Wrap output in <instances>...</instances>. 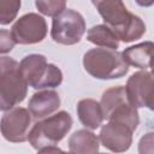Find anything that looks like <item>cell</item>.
<instances>
[{
	"mask_svg": "<svg viewBox=\"0 0 154 154\" xmlns=\"http://www.w3.org/2000/svg\"><path fill=\"white\" fill-rule=\"evenodd\" d=\"M94 6L119 41L129 43L144 35V22L135 13H131L123 0H99Z\"/></svg>",
	"mask_w": 154,
	"mask_h": 154,
	"instance_id": "6da1fadb",
	"label": "cell"
},
{
	"mask_svg": "<svg viewBox=\"0 0 154 154\" xmlns=\"http://www.w3.org/2000/svg\"><path fill=\"white\" fill-rule=\"evenodd\" d=\"M72 124V117L67 112L60 111L36 122L28 134V141L32 148L41 153L47 147L57 146L70 131Z\"/></svg>",
	"mask_w": 154,
	"mask_h": 154,
	"instance_id": "7a4b0ae2",
	"label": "cell"
},
{
	"mask_svg": "<svg viewBox=\"0 0 154 154\" xmlns=\"http://www.w3.org/2000/svg\"><path fill=\"white\" fill-rule=\"evenodd\" d=\"M84 70L97 79H116L125 76L129 65L122 53L111 48H93L83 57Z\"/></svg>",
	"mask_w": 154,
	"mask_h": 154,
	"instance_id": "3957f363",
	"label": "cell"
},
{
	"mask_svg": "<svg viewBox=\"0 0 154 154\" xmlns=\"http://www.w3.org/2000/svg\"><path fill=\"white\" fill-rule=\"evenodd\" d=\"M28 94V84L19 72V64L10 57H0V111L20 103Z\"/></svg>",
	"mask_w": 154,
	"mask_h": 154,
	"instance_id": "277c9868",
	"label": "cell"
},
{
	"mask_svg": "<svg viewBox=\"0 0 154 154\" xmlns=\"http://www.w3.org/2000/svg\"><path fill=\"white\" fill-rule=\"evenodd\" d=\"M19 72L28 87L34 89L55 88L63 82V72L54 64H48L42 54H29L19 63Z\"/></svg>",
	"mask_w": 154,
	"mask_h": 154,
	"instance_id": "5b68a950",
	"label": "cell"
},
{
	"mask_svg": "<svg viewBox=\"0 0 154 154\" xmlns=\"http://www.w3.org/2000/svg\"><path fill=\"white\" fill-rule=\"evenodd\" d=\"M103 119L126 124L131 130H136L140 123L137 108L134 107L126 96L125 87L117 85L103 91L100 101Z\"/></svg>",
	"mask_w": 154,
	"mask_h": 154,
	"instance_id": "8992f818",
	"label": "cell"
},
{
	"mask_svg": "<svg viewBox=\"0 0 154 154\" xmlns=\"http://www.w3.org/2000/svg\"><path fill=\"white\" fill-rule=\"evenodd\" d=\"M85 32V20L83 16L71 8H65L53 17L51 36L54 42L72 46L81 41Z\"/></svg>",
	"mask_w": 154,
	"mask_h": 154,
	"instance_id": "52a82bcc",
	"label": "cell"
},
{
	"mask_svg": "<svg viewBox=\"0 0 154 154\" xmlns=\"http://www.w3.org/2000/svg\"><path fill=\"white\" fill-rule=\"evenodd\" d=\"M31 124V114L24 107H12L5 111L0 120V132L2 137L13 143L28 141Z\"/></svg>",
	"mask_w": 154,
	"mask_h": 154,
	"instance_id": "ba28073f",
	"label": "cell"
},
{
	"mask_svg": "<svg viewBox=\"0 0 154 154\" xmlns=\"http://www.w3.org/2000/svg\"><path fill=\"white\" fill-rule=\"evenodd\" d=\"M46 19L37 13H26L12 25L11 34L16 43L34 45L43 41L47 35Z\"/></svg>",
	"mask_w": 154,
	"mask_h": 154,
	"instance_id": "9c48e42d",
	"label": "cell"
},
{
	"mask_svg": "<svg viewBox=\"0 0 154 154\" xmlns=\"http://www.w3.org/2000/svg\"><path fill=\"white\" fill-rule=\"evenodd\" d=\"M153 88L154 81L150 71L142 70L132 73L125 85L129 102L136 108L147 107L153 111Z\"/></svg>",
	"mask_w": 154,
	"mask_h": 154,
	"instance_id": "30bf717a",
	"label": "cell"
},
{
	"mask_svg": "<svg viewBox=\"0 0 154 154\" xmlns=\"http://www.w3.org/2000/svg\"><path fill=\"white\" fill-rule=\"evenodd\" d=\"M132 134L134 130H131L126 124L108 120L101 128L99 141L108 150L123 153L130 148L132 143Z\"/></svg>",
	"mask_w": 154,
	"mask_h": 154,
	"instance_id": "8fae6325",
	"label": "cell"
},
{
	"mask_svg": "<svg viewBox=\"0 0 154 154\" xmlns=\"http://www.w3.org/2000/svg\"><path fill=\"white\" fill-rule=\"evenodd\" d=\"M59 106L60 97L55 90H41L30 97L28 109L34 118L42 119L58 111Z\"/></svg>",
	"mask_w": 154,
	"mask_h": 154,
	"instance_id": "7c38bea8",
	"label": "cell"
},
{
	"mask_svg": "<svg viewBox=\"0 0 154 154\" xmlns=\"http://www.w3.org/2000/svg\"><path fill=\"white\" fill-rule=\"evenodd\" d=\"M153 48L154 45L152 41H144L142 43L125 48L122 52V57L128 65L142 70H149L152 67Z\"/></svg>",
	"mask_w": 154,
	"mask_h": 154,
	"instance_id": "4fadbf2b",
	"label": "cell"
},
{
	"mask_svg": "<svg viewBox=\"0 0 154 154\" xmlns=\"http://www.w3.org/2000/svg\"><path fill=\"white\" fill-rule=\"evenodd\" d=\"M77 116L79 122L90 130H95L102 125L103 114L100 106L94 99H83L77 103Z\"/></svg>",
	"mask_w": 154,
	"mask_h": 154,
	"instance_id": "5bb4252c",
	"label": "cell"
},
{
	"mask_svg": "<svg viewBox=\"0 0 154 154\" xmlns=\"http://www.w3.org/2000/svg\"><path fill=\"white\" fill-rule=\"evenodd\" d=\"M99 147V137L88 129L77 130L69 138V150L73 154H94Z\"/></svg>",
	"mask_w": 154,
	"mask_h": 154,
	"instance_id": "9a60e30c",
	"label": "cell"
},
{
	"mask_svg": "<svg viewBox=\"0 0 154 154\" xmlns=\"http://www.w3.org/2000/svg\"><path fill=\"white\" fill-rule=\"evenodd\" d=\"M87 40L95 46L103 48L117 49L119 47L118 37L106 24H97L91 26L87 32Z\"/></svg>",
	"mask_w": 154,
	"mask_h": 154,
	"instance_id": "2e32d148",
	"label": "cell"
},
{
	"mask_svg": "<svg viewBox=\"0 0 154 154\" xmlns=\"http://www.w3.org/2000/svg\"><path fill=\"white\" fill-rule=\"evenodd\" d=\"M20 0H0V24L12 23L20 8Z\"/></svg>",
	"mask_w": 154,
	"mask_h": 154,
	"instance_id": "e0dca14e",
	"label": "cell"
},
{
	"mask_svg": "<svg viewBox=\"0 0 154 154\" xmlns=\"http://www.w3.org/2000/svg\"><path fill=\"white\" fill-rule=\"evenodd\" d=\"M35 5L40 13L54 17L65 10L66 0H35Z\"/></svg>",
	"mask_w": 154,
	"mask_h": 154,
	"instance_id": "ac0fdd59",
	"label": "cell"
},
{
	"mask_svg": "<svg viewBox=\"0 0 154 154\" xmlns=\"http://www.w3.org/2000/svg\"><path fill=\"white\" fill-rule=\"evenodd\" d=\"M14 40L11 31L6 29H0V54L10 53L14 47Z\"/></svg>",
	"mask_w": 154,
	"mask_h": 154,
	"instance_id": "d6986e66",
	"label": "cell"
},
{
	"mask_svg": "<svg viewBox=\"0 0 154 154\" xmlns=\"http://www.w3.org/2000/svg\"><path fill=\"white\" fill-rule=\"evenodd\" d=\"M153 135H154L153 132H148L141 138L140 146H138V152L141 154L153 153Z\"/></svg>",
	"mask_w": 154,
	"mask_h": 154,
	"instance_id": "ffe728a7",
	"label": "cell"
},
{
	"mask_svg": "<svg viewBox=\"0 0 154 154\" xmlns=\"http://www.w3.org/2000/svg\"><path fill=\"white\" fill-rule=\"evenodd\" d=\"M135 1L138 6H142V7H149L154 2V0H135Z\"/></svg>",
	"mask_w": 154,
	"mask_h": 154,
	"instance_id": "44dd1931",
	"label": "cell"
},
{
	"mask_svg": "<svg viewBox=\"0 0 154 154\" xmlns=\"http://www.w3.org/2000/svg\"><path fill=\"white\" fill-rule=\"evenodd\" d=\"M97 1H99V0H91V2H93V5H95V4L97 2Z\"/></svg>",
	"mask_w": 154,
	"mask_h": 154,
	"instance_id": "7402d4cb",
	"label": "cell"
}]
</instances>
